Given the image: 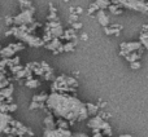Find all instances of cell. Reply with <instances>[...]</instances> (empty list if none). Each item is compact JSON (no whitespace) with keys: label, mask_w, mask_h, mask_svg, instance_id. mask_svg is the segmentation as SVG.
<instances>
[{"label":"cell","mask_w":148,"mask_h":137,"mask_svg":"<svg viewBox=\"0 0 148 137\" xmlns=\"http://www.w3.org/2000/svg\"><path fill=\"white\" fill-rule=\"evenodd\" d=\"M13 21H14V20H13V17H12V16H8V17L5 18V23H7L8 26H10V25H12V23H13Z\"/></svg>","instance_id":"cell-40"},{"label":"cell","mask_w":148,"mask_h":137,"mask_svg":"<svg viewBox=\"0 0 148 137\" xmlns=\"http://www.w3.org/2000/svg\"><path fill=\"white\" fill-rule=\"evenodd\" d=\"M7 67V58H3L0 60V71L4 70V68Z\"/></svg>","instance_id":"cell-39"},{"label":"cell","mask_w":148,"mask_h":137,"mask_svg":"<svg viewBox=\"0 0 148 137\" xmlns=\"http://www.w3.org/2000/svg\"><path fill=\"white\" fill-rule=\"evenodd\" d=\"M95 1L97 3V5L100 7V9H107V8L110 5L109 0H95Z\"/></svg>","instance_id":"cell-26"},{"label":"cell","mask_w":148,"mask_h":137,"mask_svg":"<svg viewBox=\"0 0 148 137\" xmlns=\"http://www.w3.org/2000/svg\"><path fill=\"white\" fill-rule=\"evenodd\" d=\"M120 47H121L120 54L125 57L126 54L130 53V52L138 51V49L142 47V43H140V40H139V41H129V43H121Z\"/></svg>","instance_id":"cell-7"},{"label":"cell","mask_w":148,"mask_h":137,"mask_svg":"<svg viewBox=\"0 0 148 137\" xmlns=\"http://www.w3.org/2000/svg\"><path fill=\"white\" fill-rule=\"evenodd\" d=\"M96 20L103 27L109 25V17L105 14V9H99L96 12Z\"/></svg>","instance_id":"cell-9"},{"label":"cell","mask_w":148,"mask_h":137,"mask_svg":"<svg viewBox=\"0 0 148 137\" xmlns=\"http://www.w3.org/2000/svg\"><path fill=\"white\" fill-rule=\"evenodd\" d=\"M47 98H48V94L47 93L35 94V96H33V101H38V102H46Z\"/></svg>","instance_id":"cell-25"},{"label":"cell","mask_w":148,"mask_h":137,"mask_svg":"<svg viewBox=\"0 0 148 137\" xmlns=\"http://www.w3.org/2000/svg\"><path fill=\"white\" fill-rule=\"evenodd\" d=\"M16 110H17V105L13 104V102L8 104V111H9V113H14Z\"/></svg>","instance_id":"cell-33"},{"label":"cell","mask_w":148,"mask_h":137,"mask_svg":"<svg viewBox=\"0 0 148 137\" xmlns=\"http://www.w3.org/2000/svg\"><path fill=\"white\" fill-rule=\"evenodd\" d=\"M75 13H77V14H82V13H83V9H82V8L81 7H78V8H75Z\"/></svg>","instance_id":"cell-43"},{"label":"cell","mask_w":148,"mask_h":137,"mask_svg":"<svg viewBox=\"0 0 148 137\" xmlns=\"http://www.w3.org/2000/svg\"><path fill=\"white\" fill-rule=\"evenodd\" d=\"M130 67L133 68V70H138V68H140V62H139V60H138V61L130 62Z\"/></svg>","instance_id":"cell-30"},{"label":"cell","mask_w":148,"mask_h":137,"mask_svg":"<svg viewBox=\"0 0 148 137\" xmlns=\"http://www.w3.org/2000/svg\"><path fill=\"white\" fill-rule=\"evenodd\" d=\"M140 57H142V54H139L136 51H134V52H130V53L126 54L125 58H126V61L133 62V61H138V60H140Z\"/></svg>","instance_id":"cell-16"},{"label":"cell","mask_w":148,"mask_h":137,"mask_svg":"<svg viewBox=\"0 0 148 137\" xmlns=\"http://www.w3.org/2000/svg\"><path fill=\"white\" fill-rule=\"evenodd\" d=\"M46 105L52 114L57 118H64L66 120H82L88 118L86 105L68 92H52L48 94Z\"/></svg>","instance_id":"cell-1"},{"label":"cell","mask_w":148,"mask_h":137,"mask_svg":"<svg viewBox=\"0 0 148 137\" xmlns=\"http://www.w3.org/2000/svg\"><path fill=\"white\" fill-rule=\"evenodd\" d=\"M43 30H44V33H49L53 38H60V39H61V36H62V33H64L62 26H61V23H60L59 20L48 21V22L44 25Z\"/></svg>","instance_id":"cell-5"},{"label":"cell","mask_w":148,"mask_h":137,"mask_svg":"<svg viewBox=\"0 0 148 137\" xmlns=\"http://www.w3.org/2000/svg\"><path fill=\"white\" fill-rule=\"evenodd\" d=\"M121 30H122V26H121V25H113L112 27L108 25V26H105V27H104L105 35H116V36H120Z\"/></svg>","instance_id":"cell-10"},{"label":"cell","mask_w":148,"mask_h":137,"mask_svg":"<svg viewBox=\"0 0 148 137\" xmlns=\"http://www.w3.org/2000/svg\"><path fill=\"white\" fill-rule=\"evenodd\" d=\"M118 8H121L120 5H112L110 4L109 7H108V9L110 10V13H112V14H116V16H118V14H122V9H118Z\"/></svg>","instance_id":"cell-24"},{"label":"cell","mask_w":148,"mask_h":137,"mask_svg":"<svg viewBox=\"0 0 148 137\" xmlns=\"http://www.w3.org/2000/svg\"><path fill=\"white\" fill-rule=\"evenodd\" d=\"M72 27L75 28V30H79V28H82V23H81V22H77V21H74V22H72Z\"/></svg>","instance_id":"cell-38"},{"label":"cell","mask_w":148,"mask_h":137,"mask_svg":"<svg viewBox=\"0 0 148 137\" xmlns=\"http://www.w3.org/2000/svg\"><path fill=\"white\" fill-rule=\"evenodd\" d=\"M56 125L60 128H65V130H69V122H66V119H64V118H59V119L56 120Z\"/></svg>","instance_id":"cell-22"},{"label":"cell","mask_w":148,"mask_h":137,"mask_svg":"<svg viewBox=\"0 0 148 137\" xmlns=\"http://www.w3.org/2000/svg\"><path fill=\"white\" fill-rule=\"evenodd\" d=\"M62 1H64V3H69L70 0H62Z\"/></svg>","instance_id":"cell-47"},{"label":"cell","mask_w":148,"mask_h":137,"mask_svg":"<svg viewBox=\"0 0 148 137\" xmlns=\"http://www.w3.org/2000/svg\"><path fill=\"white\" fill-rule=\"evenodd\" d=\"M35 13V9H23L20 14H17L16 17H13V25H30L34 22V17L33 14Z\"/></svg>","instance_id":"cell-4"},{"label":"cell","mask_w":148,"mask_h":137,"mask_svg":"<svg viewBox=\"0 0 148 137\" xmlns=\"http://www.w3.org/2000/svg\"><path fill=\"white\" fill-rule=\"evenodd\" d=\"M18 3H20L21 10H23V9H35V8L33 7V4H31L30 0H18Z\"/></svg>","instance_id":"cell-19"},{"label":"cell","mask_w":148,"mask_h":137,"mask_svg":"<svg viewBox=\"0 0 148 137\" xmlns=\"http://www.w3.org/2000/svg\"><path fill=\"white\" fill-rule=\"evenodd\" d=\"M12 93H13V85L9 84V85H7L5 88H1V91H0V97L7 98V97L12 96Z\"/></svg>","instance_id":"cell-14"},{"label":"cell","mask_w":148,"mask_h":137,"mask_svg":"<svg viewBox=\"0 0 148 137\" xmlns=\"http://www.w3.org/2000/svg\"><path fill=\"white\" fill-rule=\"evenodd\" d=\"M27 65L30 66V68L33 70V73L35 74V75H38V76H43L44 70H43V67H42L40 62H30V64H27Z\"/></svg>","instance_id":"cell-12"},{"label":"cell","mask_w":148,"mask_h":137,"mask_svg":"<svg viewBox=\"0 0 148 137\" xmlns=\"http://www.w3.org/2000/svg\"><path fill=\"white\" fill-rule=\"evenodd\" d=\"M61 45H62V43H61V40H60V38H53L51 41H48V43L44 44V48L48 49V51H52V52H53L55 49L60 48Z\"/></svg>","instance_id":"cell-11"},{"label":"cell","mask_w":148,"mask_h":137,"mask_svg":"<svg viewBox=\"0 0 148 137\" xmlns=\"http://www.w3.org/2000/svg\"><path fill=\"white\" fill-rule=\"evenodd\" d=\"M139 40H140V43L143 44V47L148 51V38H139Z\"/></svg>","instance_id":"cell-37"},{"label":"cell","mask_w":148,"mask_h":137,"mask_svg":"<svg viewBox=\"0 0 148 137\" xmlns=\"http://www.w3.org/2000/svg\"><path fill=\"white\" fill-rule=\"evenodd\" d=\"M25 85L27 87V88H38V87L40 85V81H39L38 79H29V80H26Z\"/></svg>","instance_id":"cell-20"},{"label":"cell","mask_w":148,"mask_h":137,"mask_svg":"<svg viewBox=\"0 0 148 137\" xmlns=\"http://www.w3.org/2000/svg\"><path fill=\"white\" fill-rule=\"evenodd\" d=\"M43 78L46 79V80H55V76H53V71H46V73L43 74Z\"/></svg>","instance_id":"cell-28"},{"label":"cell","mask_w":148,"mask_h":137,"mask_svg":"<svg viewBox=\"0 0 148 137\" xmlns=\"http://www.w3.org/2000/svg\"><path fill=\"white\" fill-rule=\"evenodd\" d=\"M97 115H100V117H101L103 119H105V118H109V117H110L109 114H107V113H104V111H100Z\"/></svg>","instance_id":"cell-41"},{"label":"cell","mask_w":148,"mask_h":137,"mask_svg":"<svg viewBox=\"0 0 148 137\" xmlns=\"http://www.w3.org/2000/svg\"><path fill=\"white\" fill-rule=\"evenodd\" d=\"M120 3L123 8L142 13H148V3L143 0H120Z\"/></svg>","instance_id":"cell-3"},{"label":"cell","mask_w":148,"mask_h":137,"mask_svg":"<svg viewBox=\"0 0 148 137\" xmlns=\"http://www.w3.org/2000/svg\"><path fill=\"white\" fill-rule=\"evenodd\" d=\"M44 125H46V128H48V130H52V128H56V122H53V117L52 115H48V117L44 119Z\"/></svg>","instance_id":"cell-18"},{"label":"cell","mask_w":148,"mask_h":137,"mask_svg":"<svg viewBox=\"0 0 148 137\" xmlns=\"http://www.w3.org/2000/svg\"><path fill=\"white\" fill-rule=\"evenodd\" d=\"M86 107H87V113H88V115H91V117H94V115H96L97 113H99V106L95 105V104L88 102V104H86Z\"/></svg>","instance_id":"cell-15"},{"label":"cell","mask_w":148,"mask_h":137,"mask_svg":"<svg viewBox=\"0 0 148 137\" xmlns=\"http://www.w3.org/2000/svg\"><path fill=\"white\" fill-rule=\"evenodd\" d=\"M47 105H44V102H38V101H33L29 106L30 110H35V109H46Z\"/></svg>","instance_id":"cell-21"},{"label":"cell","mask_w":148,"mask_h":137,"mask_svg":"<svg viewBox=\"0 0 148 137\" xmlns=\"http://www.w3.org/2000/svg\"><path fill=\"white\" fill-rule=\"evenodd\" d=\"M148 30V25H143V31H147Z\"/></svg>","instance_id":"cell-46"},{"label":"cell","mask_w":148,"mask_h":137,"mask_svg":"<svg viewBox=\"0 0 148 137\" xmlns=\"http://www.w3.org/2000/svg\"><path fill=\"white\" fill-rule=\"evenodd\" d=\"M56 20H59V18H57L56 12H49V14H48V21H56Z\"/></svg>","instance_id":"cell-35"},{"label":"cell","mask_w":148,"mask_h":137,"mask_svg":"<svg viewBox=\"0 0 148 137\" xmlns=\"http://www.w3.org/2000/svg\"><path fill=\"white\" fill-rule=\"evenodd\" d=\"M22 68H23V66H21V65L18 64V65H14V66L10 67V71H12V74H17L18 71L22 70Z\"/></svg>","instance_id":"cell-29"},{"label":"cell","mask_w":148,"mask_h":137,"mask_svg":"<svg viewBox=\"0 0 148 137\" xmlns=\"http://www.w3.org/2000/svg\"><path fill=\"white\" fill-rule=\"evenodd\" d=\"M77 20H78V14H77L75 12H72V13H70V17H69L70 23L74 22V21H77Z\"/></svg>","instance_id":"cell-36"},{"label":"cell","mask_w":148,"mask_h":137,"mask_svg":"<svg viewBox=\"0 0 148 137\" xmlns=\"http://www.w3.org/2000/svg\"><path fill=\"white\" fill-rule=\"evenodd\" d=\"M40 65H42V67H43V70H44V73H46V71H53V68H52L51 66H49L48 64H47V62H40Z\"/></svg>","instance_id":"cell-32"},{"label":"cell","mask_w":148,"mask_h":137,"mask_svg":"<svg viewBox=\"0 0 148 137\" xmlns=\"http://www.w3.org/2000/svg\"><path fill=\"white\" fill-rule=\"evenodd\" d=\"M49 12H56V8H55L52 4H49Z\"/></svg>","instance_id":"cell-45"},{"label":"cell","mask_w":148,"mask_h":137,"mask_svg":"<svg viewBox=\"0 0 148 137\" xmlns=\"http://www.w3.org/2000/svg\"><path fill=\"white\" fill-rule=\"evenodd\" d=\"M88 127L92 128L94 132L96 131H101L104 133V136H113V132H112V127L108 122H105V119H103L100 115H94L91 119L88 120Z\"/></svg>","instance_id":"cell-2"},{"label":"cell","mask_w":148,"mask_h":137,"mask_svg":"<svg viewBox=\"0 0 148 137\" xmlns=\"http://www.w3.org/2000/svg\"><path fill=\"white\" fill-rule=\"evenodd\" d=\"M7 85H9V79H3V80H0V89L1 88H5Z\"/></svg>","instance_id":"cell-34"},{"label":"cell","mask_w":148,"mask_h":137,"mask_svg":"<svg viewBox=\"0 0 148 137\" xmlns=\"http://www.w3.org/2000/svg\"><path fill=\"white\" fill-rule=\"evenodd\" d=\"M87 39H88V35H87L86 33H84V34H82V35H81V40H84V41H86Z\"/></svg>","instance_id":"cell-44"},{"label":"cell","mask_w":148,"mask_h":137,"mask_svg":"<svg viewBox=\"0 0 148 137\" xmlns=\"http://www.w3.org/2000/svg\"><path fill=\"white\" fill-rule=\"evenodd\" d=\"M44 136L47 137H70L73 136V133L70 132L69 130H65V128H60V127H56V128H52V130H48L46 128L43 132Z\"/></svg>","instance_id":"cell-6"},{"label":"cell","mask_w":148,"mask_h":137,"mask_svg":"<svg viewBox=\"0 0 148 137\" xmlns=\"http://www.w3.org/2000/svg\"><path fill=\"white\" fill-rule=\"evenodd\" d=\"M12 115H9L8 113H1L0 111V132H4L5 127L10 124L12 122Z\"/></svg>","instance_id":"cell-8"},{"label":"cell","mask_w":148,"mask_h":137,"mask_svg":"<svg viewBox=\"0 0 148 137\" xmlns=\"http://www.w3.org/2000/svg\"><path fill=\"white\" fill-rule=\"evenodd\" d=\"M5 78H7V75H5V68H4V70L0 71V80H3V79H5Z\"/></svg>","instance_id":"cell-42"},{"label":"cell","mask_w":148,"mask_h":137,"mask_svg":"<svg viewBox=\"0 0 148 137\" xmlns=\"http://www.w3.org/2000/svg\"><path fill=\"white\" fill-rule=\"evenodd\" d=\"M65 79H66V83L69 87H72V88H78L79 84L75 78H73V76H65Z\"/></svg>","instance_id":"cell-23"},{"label":"cell","mask_w":148,"mask_h":137,"mask_svg":"<svg viewBox=\"0 0 148 137\" xmlns=\"http://www.w3.org/2000/svg\"><path fill=\"white\" fill-rule=\"evenodd\" d=\"M0 111L1 113H8V104L5 101L0 102Z\"/></svg>","instance_id":"cell-31"},{"label":"cell","mask_w":148,"mask_h":137,"mask_svg":"<svg viewBox=\"0 0 148 137\" xmlns=\"http://www.w3.org/2000/svg\"><path fill=\"white\" fill-rule=\"evenodd\" d=\"M61 39H64V40L66 41H70L73 40V39H77V35H75V28H68V30H65L64 33H62V36Z\"/></svg>","instance_id":"cell-13"},{"label":"cell","mask_w":148,"mask_h":137,"mask_svg":"<svg viewBox=\"0 0 148 137\" xmlns=\"http://www.w3.org/2000/svg\"><path fill=\"white\" fill-rule=\"evenodd\" d=\"M77 43H78L77 39H73V40H70V41H66V43L64 44V52H73L74 47L77 45Z\"/></svg>","instance_id":"cell-17"},{"label":"cell","mask_w":148,"mask_h":137,"mask_svg":"<svg viewBox=\"0 0 148 137\" xmlns=\"http://www.w3.org/2000/svg\"><path fill=\"white\" fill-rule=\"evenodd\" d=\"M99 9H100V7L97 5V3H96V1H95V3H91V4H90L88 10H87V13H88V14H92V13L97 12Z\"/></svg>","instance_id":"cell-27"},{"label":"cell","mask_w":148,"mask_h":137,"mask_svg":"<svg viewBox=\"0 0 148 137\" xmlns=\"http://www.w3.org/2000/svg\"><path fill=\"white\" fill-rule=\"evenodd\" d=\"M0 49H1V48H0ZM0 57H1V56H0Z\"/></svg>","instance_id":"cell-48"}]
</instances>
